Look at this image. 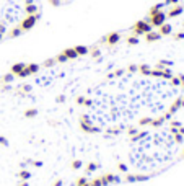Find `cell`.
<instances>
[{"instance_id": "obj_1", "label": "cell", "mask_w": 184, "mask_h": 186, "mask_svg": "<svg viewBox=\"0 0 184 186\" xmlns=\"http://www.w3.org/2000/svg\"><path fill=\"white\" fill-rule=\"evenodd\" d=\"M41 18V12L38 13H34V15H26L23 20H21V23H20V28L23 31H30L34 28V25L38 23V20Z\"/></svg>"}, {"instance_id": "obj_2", "label": "cell", "mask_w": 184, "mask_h": 186, "mask_svg": "<svg viewBox=\"0 0 184 186\" xmlns=\"http://www.w3.org/2000/svg\"><path fill=\"white\" fill-rule=\"evenodd\" d=\"M130 31H132L134 36L139 38L140 34H145V33H148V31H152V25L148 23L147 20H139L137 23L130 28Z\"/></svg>"}, {"instance_id": "obj_3", "label": "cell", "mask_w": 184, "mask_h": 186, "mask_svg": "<svg viewBox=\"0 0 184 186\" xmlns=\"http://www.w3.org/2000/svg\"><path fill=\"white\" fill-rule=\"evenodd\" d=\"M145 20L152 25V28H160L163 23H166V13L163 10H160L157 13H153V15H148Z\"/></svg>"}, {"instance_id": "obj_4", "label": "cell", "mask_w": 184, "mask_h": 186, "mask_svg": "<svg viewBox=\"0 0 184 186\" xmlns=\"http://www.w3.org/2000/svg\"><path fill=\"white\" fill-rule=\"evenodd\" d=\"M80 129L83 132H87V134H100L101 132V127H98V126H93V123H80Z\"/></svg>"}, {"instance_id": "obj_5", "label": "cell", "mask_w": 184, "mask_h": 186, "mask_svg": "<svg viewBox=\"0 0 184 186\" xmlns=\"http://www.w3.org/2000/svg\"><path fill=\"white\" fill-rule=\"evenodd\" d=\"M106 44L108 46H116L119 41H121V34H119L117 31H112V33H109V34H106Z\"/></svg>"}, {"instance_id": "obj_6", "label": "cell", "mask_w": 184, "mask_h": 186, "mask_svg": "<svg viewBox=\"0 0 184 186\" xmlns=\"http://www.w3.org/2000/svg\"><path fill=\"white\" fill-rule=\"evenodd\" d=\"M100 178H101L103 186H108V184H111V183H119V181H121V178L116 176V175H112V173H106V175H103V176H100Z\"/></svg>"}, {"instance_id": "obj_7", "label": "cell", "mask_w": 184, "mask_h": 186, "mask_svg": "<svg viewBox=\"0 0 184 186\" xmlns=\"http://www.w3.org/2000/svg\"><path fill=\"white\" fill-rule=\"evenodd\" d=\"M179 108H184V98H182V96H178V98L174 100V101H173V105L169 106L168 113H169V114H171V116H173V114H174L176 111H178Z\"/></svg>"}, {"instance_id": "obj_8", "label": "cell", "mask_w": 184, "mask_h": 186, "mask_svg": "<svg viewBox=\"0 0 184 186\" xmlns=\"http://www.w3.org/2000/svg\"><path fill=\"white\" fill-rule=\"evenodd\" d=\"M182 12H184V7H181V5H173V8H169V12L166 13V18H176V17L182 15Z\"/></svg>"}, {"instance_id": "obj_9", "label": "cell", "mask_w": 184, "mask_h": 186, "mask_svg": "<svg viewBox=\"0 0 184 186\" xmlns=\"http://www.w3.org/2000/svg\"><path fill=\"white\" fill-rule=\"evenodd\" d=\"M160 39H161V34L158 31H148V33H145V41L147 42H157Z\"/></svg>"}, {"instance_id": "obj_10", "label": "cell", "mask_w": 184, "mask_h": 186, "mask_svg": "<svg viewBox=\"0 0 184 186\" xmlns=\"http://www.w3.org/2000/svg\"><path fill=\"white\" fill-rule=\"evenodd\" d=\"M25 67H26V64H25V62H17V64H13V66L10 67V72L17 77V75H18V74H20Z\"/></svg>"}, {"instance_id": "obj_11", "label": "cell", "mask_w": 184, "mask_h": 186, "mask_svg": "<svg viewBox=\"0 0 184 186\" xmlns=\"http://www.w3.org/2000/svg\"><path fill=\"white\" fill-rule=\"evenodd\" d=\"M171 31H173V26L169 23H163L158 28V33L161 34V36H168V34H171Z\"/></svg>"}, {"instance_id": "obj_12", "label": "cell", "mask_w": 184, "mask_h": 186, "mask_svg": "<svg viewBox=\"0 0 184 186\" xmlns=\"http://www.w3.org/2000/svg\"><path fill=\"white\" fill-rule=\"evenodd\" d=\"M62 54L65 56L68 61H73V59H77V57H78V54L75 52V49H73V47H67V49H64Z\"/></svg>"}, {"instance_id": "obj_13", "label": "cell", "mask_w": 184, "mask_h": 186, "mask_svg": "<svg viewBox=\"0 0 184 186\" xmlns=\"http://www.w3.org/2000/svg\"><path fill=\"white\" fill-rule=\"evenodd\" d=\"M39 66L38 64H26V72H28V75H34V74H38L39 72Z\"/></svg>"}, {"instance_id": "obj_14", "label": "cell", "mask_w": 184, "mask_h": 186, "mask_svg": "<svg viewBox=\"0 0 184 186\" xmlns=\"http://www.w3.org/2000/svg\"><path fill=\"white\" fill-rule=\"evenodd\" d=\"M21 34H23V30H21L20 26H15V28H12V30L8 31V38H10V39H13V38L21 36Z\"/></svg>"}, {"instance_id": "obj_15", "label": "cell", "mask_w": 184, "mask_h": 186, "mask_svg": "<svg viewBox=\"0 0 184 186\" xmlns=\"http://www.w3.org/2000/svg\"><path fill=\"white\" fill-rule=\"evenodd\" d=\"M25 12H26V15H34V13L39 12V8H38V5H34V3H26Z\"/></svg>"}, {"instance_id": "obj_16", "label": "cell", "mask_w": 184, "mask_h": 186, "mask_svg": "<svg viewBox=\"0 0 184 186\" xmlns=\"http://www.w3.org/2000/svg\"><path fill=\"white\" fill-rule=\"evenodd\" d=\"M23 114H25V118L33 119V118H36V116H38V110H36V108H28Z\"/></svg>"}, {"instance_id": "obj_17", "label": "cell", "mask_w": 184, "mask_h": 186, "mask_svg": "<svg viewBox=\"0 0 184 186\" xmlns=\"http://www.w3.org/2000/svg\"><path fill=\"white\" fill-rule=\"evenodd\" d=\"M73 49H75V52L78 56H87L90 52V47H87V46H75Z\"/></svg>"}, {"instance_id": "obj_18", "label": "cell", "mask_w": 184, "mask_h": 186, "mask_svg": "<svg viewBox=\"0 0 184 186\" xmlns=\"http://www.w3.org/2000/svg\"><path fill=\"white\" fill-rule=\"evenodd\" d=\"M163 123H165V118L163 116H160V118H152V123H150V126H153V127H160V126H163Z\"/></svg>"}, {"instance_id": "obj_19", "label": "cell", "mask_w": 184, "mask_h": 186, "mask_svg": "<svg viewBox=\"0 0 184 186\" xmlns=\"http://www.w3.org/2000/svg\"><path fill=\"white\" fill-rule=\"evenodd\" d=\"M139 72H140V74H144V75H150L152 67H150V66H147V64H142V66H139Z\"/></svg>"}, {"instance_id": "obj_20", "label": "cell", "mask_w": 184, "mask_h": 186, "mask_svg": "<svg viewBox=\"0 0 184 186\" xmlns=\"http://www.w3.org/2000/svg\"><path fill=\"white\" fill-rule=\"evenodd\" d=\"M91 57H95V59H98V57H101V51H100V47L98 46H93V47H90V52Z\"/></svg>"}, {"instance_id": "obj_21", "label": "cell", "mask_w": 184, "mask_h": 186, "mask_svg": "<svg viewBox=\"0 0 184 186\" xmlns=\"http://www.w3.org/2000/svg\"><path fill=\"white\" fill-rule=\"evenodd\" d=\"M55 57H51V59H46L44 62H42V67H46V69H51V67H54L55 66Z\"/></svg>"}, {"instance_id": "obj_22", "label": "cell", "mask_w": 184, "mask_h": 186, "mask_svg": "<svg viewBox=\"0 0 184 186\" xmlns=\"http://www.w3.org/2000/svg\"><path fill=\"white\" fill-rule=\"evenodd\" d=\"M0 80H2V83H12L13 80H15V75H13L12 72H10V74H5L2 78H0Z\"/></svg>"}, {"instance_id": "obj_23", "label": "cell", "mask_w": 184, "mask_h": 186, "mask_svg": "<svg viewBox=\"0 0 184 186\" xmlns=\"http://www.w3.org/2000/svg\"><path fill=\"white\" fill-rule=\"evenodd\" d=\"M121 131H122V127L121 126H116V127L108 129V131H106V134H108V135H117V134H121Z\"/></svg>"}, {"instance_id": "obj_24", "label": "cell", "mask_w": 184, "mask_h": 186, "mask_svg": "<svg viewBox=\"0 0 184 186\" xmlns=\"http://www.w3.org/2000/svg\"><path fill=\"white\" fill-rule=\"evenodd\" d=\"M18 176H20L23 181H28V180L31 178V173H30V170H21L20 173H18Z\"/></svg>"}, {"instance_id": "obj_25", "label": "cell", "mask_w": 184, "mask_h": 186, "mask_svg": "<svg viewBox=\"0 0 184 186\" xmlns=\"http://www.w3.org/2000/svg\"><path fill=\"white\" fill-rule=\"evenodd\" d=\"M147 134H148L147 131H142V132H137L135 135H132V137H130V139H132V142H139L140 139H144V137H145V135H147Z\"/></svg>"}, {"instance_id": "obj_26", "label": "cell", "mask_w": 184, "mask_h": 186, "mask_svg": "<svg viewBox=\"0 0 184 186\" xmlns=\"http://www.w3.org/2000/svg\"><path fill=\"white\" fill-rule=\"evenodd\" d=\"M163 7H165V3H157V5H153L152 8H150V13H148V15H153V13L163 10Z\"/></svg>"}, {"instance_id": "obj_27", "label": "cell", "mask_w": 184, "mask_h": 186, "mask_svg": "<svg viewBox=\"0 0 184 186\" xmlns=\"http://www.w3.org/2000/svg\"><path fill=\"white\" fill-rule=\"evenodd\" d=\"M150 123H152V118H148V116L139 119V126H150Z\"/></svg>"}, {"instance_id": "obj_28", "label": "cell", "mask_w": 184, "mask_h": 186, "mask_svg": "<svg viewBox=\"0 0 184 186\" xmlns=\"http://www.w3.org/2000/svg\"><path fill=\"white\" fill-rule=\"evenodd\" d=\"M31 90H33L31 85H21L20 90H18V93H20V95H23V93H30Z\"/></svg>"}, {"instance_id": "obj_29", "label": "cell", "mask_w": 184, "mask_h": 186, "mask_svg": "<svg viewBox=\"0 0 184 186\" xmlns=\"http://www.w3.org/2000/svg\"><path fill=\"white\" fill-rule=\"evenodd\" d=\"M127 44H130V46H135V44H139V38H137V36H134V34H132V36H129V38H127Z\"/></svg>"}, {"instance_id": "obj_30", "label": "cell", "mask_w": 184, "mask_h": 186, "mask_svg": "<svg viewBox=\"0 0 184 186\" xmlns=\"http://www.w3.org/2000/svg\"><path fill=\"white\" fill-rule=\"evenodd\" d=\"M158 66H161V67H173V61L161 59V61H158Z\"/></svg>"}, {"instance_id": "obj_31", "label": "cell", "mask_w": 184, "mask_h": 186, "mask_svg": "<svg viewBox=\"0 0 184 186\" xmlns=\"http://www.w3.org/2000/svg\"><path fill=\"white\" fill-rule=\"evenodd\" d=\"M98 168V163H95V162H90L88 165H87V173H91V171H95Z\"/></svg>"}, {"instance_id": "obj_32", "label": "cell", "mask_w": 184, "mask_h": 186, "mask_svg": "<svg viewBox=\"0 0 184 186\" xmlns=\"http://www.w3.org/2000/svg\"><path fill=\"white\" fill-rule=\"evenodd\" d=\"M137 132H139V129H137L135 126H129V127H127V134H129V137H132V135H135Z\"/></svg>"}, {"instance_id": "obj_33", "label": "cell", "mask_w": 184, "mask_h": 186, "mask_svg": "<svg viewBox=\"0 0 184 186\" xmlns=\"http://www.w3.org/2000/svg\"><path fill=\"white\" fill-rule=\"evenodd\" d=\"M169 80H171V85H173V87H181V82H179L178 75H173L171 78H169Z\"/></svg>"}, {"instance_id": "obj_34", "label": "cell", "mask_w": 184, "mask_h": 186, "mask_svg": "<svg viewBox=\"0 0 184 186\" xmlns=\"http://www.w3.org/2000/svg\"><path fill=\"white\" fill-rule=\"evenodd\" d=\"M78 121H80V123H93V121H91L90 119V116H88V114H80V118H78Z\"/></svg>"}, {"instance_id": "obj_35", "label": "cell", "mask_w": 184, "mask_h": 186, "mask_svg": "<svg viewBox=\"0 0 184 186\" xmlns=\"http://www.w3.org/2000/svg\"><path fill=\"white\" fill-rule=\"evenodd\" d=\"M174 135V142H176V144H182V142H184V135L182 134H173Z\"/></svg>"}, {"instance_id": "obj_36", "label": "cell", "mask_w": 184, "mask_h": 186, "mask_svg": "<svg viewBox=\"0 0 184 186\" xmlns=\"http://www.w3.org/2000/svg\"><path fill=\"white\" fill-rule=\"evenodd\" d=\"M68 59H67V57L65 56H64L62 52L59 54V56H55V62H59V64H62V62H67Z\"/></svg>"}, {"instance_id": "obj_37", "label": "cell", "mask_w": 184, "mask_h": 186, "mask_svg": "<svg viewBox=\"0 0 184 186\" xmlns=\"http://www.w3.org/2000/svg\"><path fill=\"white\" fill-rule=\"evenodd\" d=\"M134 176H135V181H147L150 178L148 175H134Z\"/></svg>"}, {"instance_id": "obj_38", "label": "cell", "mask_w": 184, "mask_h": 186, "mask_svg": "<svg viewBox=\"0 0 184 186\" xmlns=\"http://www.w3.org/2000/svg\"><path fill=\"white\" fill-rule=\"evenodd\" d=\"M127 72H130V74H134V72H139V66H135V64H130V66L127 67Z\"/></svg>"}, {"instance_id": "obj_39", "label": "cell", "mask_w": 184, "mask_h": 186, "mask_svg": "<svg viewBox=\"0 0 184 186\" xmlns=\"http://www.w3.org/2000/svg\"><path fill=\"white\" fill-rule=\"evenodd\" d=\"M82 165H83V163H82V160H73V162H72V168H73V170H78V168H82Z\"/></svg>"}, {"instance_id": "obj_40", "label": "cell", "mask_w": 184, "mask_h": 186, "mask_svg": "<svg viewBox=\"0 0 184 186\" xmlns=\"http://www.w3.org/2000/svg\"><path fill=\"white\" fill-rule=\"evenodd\" d=\"M0 145H3V147H8L10 145V142L7 137H3V135H0Z\"/></svg>"}, {"instance_id": "obj_41", "label": "cell", "mask_w": 184, "mask_h": 186, "mask_svg": "<svg viewBox=\"0 0 184 186\" xmlns=\"http://www.w3.org/2000/svg\"><path fill=\"white\" fill-rule=\"evenodd\" d=\"M90 186H103V183H101V178H95L93 181H90Z\"/></svg>"}, {"instance_id": "obj_42", "label": "cell", "mask_w": 184, "mask_h": 186, "mask_svg": "<svg viewBox=\"0 0 184 186\" xmlns=\"http://www.w3.org/2000/svg\"><path fill=\"white\" fill-rule=\"evenodd\" d=\"M173 38H174L176 41H181V39H184V31H179V33L173 34Z\"/></svg>"}, {"instance_id": "obj_43", "label": "cell", "mask_w": 184, "mask_h": 186, "mask_svg": "<svg viewBox=\"0 0 184 186\" xmlns=\"http://www.w3.org/2000/svg\"><path fill=\"white\" fill-rule=\"evenodd\" d=\"M85 183H88V181H87V178H83V176H82V178H78V180L75 181V184H77V186H83Z\"/></svg>"}, {"instance_id": "obj_44", "label": "cell", "mask_w": 184, "mask_h": 186, "mask_svg": "<svg viewBox=\"0 0 184 186\" xmlns=\"http://www.w3.org/2000/svg\"><path fill=\"white\" fill-rule=\"evenodd\" d=\"M124 72H125L124 69H117V70H114L112 74H114V77H122V75H124Z\"/></svg>"}, {"instance_id": "obj_45", "label": "cell", "mask_w": 184, "mask_h": 186, "mask_svg": "<svg viewBox=\"0 0 184 186\" xmlns=\"http://www.w3.org/2000/svg\"><path fill=\"white\" fill-rule=\"evenodd\" d=\"M47 2L51 3L52 7H60V5H62V2H60V0H47Z\"/></svg>"}, {"instance_id": "obj_46", "label": "cell", "mask_w": 184, "mask_h": 186, "mask_svg": "<svg viewBox=\"0 0 184 186\" xmlns=\"http://www.w3.org/2000/svg\"><path fill=\"white\" fill-rule=\"evenodd\" d=\"M83 101H85V96H83V95H80V96L75 98V103H77V105H83Z\"/></svg>"}, {"instance_id": "obj_47", "label": "cell", "mask_w": 184, "mask_h": 186, "mask_svg": "<svg viewBox=\"0 0 184 186\" xmlns=\"http://www.w3.org/2000/svg\"><path fill=\"white\" fill-rule=\"evenodd\" d=\"M117 168L121 170V171H124V173H127V170H129V168H127V165H125V163H119V165H117Z\"/></svg>"}, {"instance_id": "obj_48", "label": "cell", "mask_w": 184, "mask_h": 186, "mask_svg": "<svg viewBox=\"0 0 184 186\" xmlns=\"http://www.w3.org/2000/svg\"><path fill=\"white\" fill-rule=\"evenodd\" d=\"M83 106H87V108H90V106H93V101H91L90 98H85V101H83Z\"/></svg>"}, {"instance_id": "obj_49", "label": "cell", "mask_w": 184, "mask_h": 186, "mask_svg": "<svg viewBox=\"0 0 184 186\" xmlns=\"http://www.w3.org/2000/svg\"><path fill=\"white\" fill-rule=\"evenodd\" d=\"M2 87V91H10L12 87H10V83H3V85H0Z\"/></svg>"}, {"instance_id": "obj_50", "label": "cell", "mask_w": 184, "mask_h": 186, "mask_svg": "<svg viewBox=\"0 0 184 186\" xmlns=\"http://www.w3.org/2000/svg\"><path fill=\"white\" fill-rule=\"evenodd\" d=\"M178 2H179V0H165V5H178Z\"/></svg>"}, {"instance_id": "obj_51", "label": "cell", "mask_w": 184, "mask_h": 186, "mask_svg": "<svg viewBox=\"0 0 184 186\" xmlns=\"http://www.w3.org/2000/svg\"><path fill=\"white\" fill-rule=\"evenodd\" d=\"M64 101H65V95H59L55 98V103H64Z\"/></svg>"}, {"instance_id": "obj_52", "label": "cell", "mask_w": 184, "mask_h": 186, "mask_svg": "<svg viewBox=\"0 0 184 186\" xmlns=\"http://www.w3.org/2000/svg\"><path fill=\"white\" fill-rule=\"evenodd\" d=\"M178 78H179V82H181V87L184 88V74H178Z\"/></svg>"}, {"instance_id": "obj_53", "label": "cell", "mask_w": 184, "mask_h": 186, "mask_svg": "<svg viewBox=\"0 0 184 186\" xmlns=\"http://www.w3.org/2000/svg\"><path fill=\"white\" fill-rule=\"evenodd\" d=\"M182 124L179 123V121H171V127H181Z\"/></svg>"}, {"instance_id": "obj_54", "label": "cell", "mask_w": 184, "mask_h": 186, "mask_svg": "<svg viewBox=\"0 0 184 186\" xmlns=\"http://www.w3.org/2000/svg\"><path fill=\"white\" fill-rule=\"evenodd\" d=\"M5 31H7V28H5V25L0 21V34H5Z\"/></svg>"}, {"instance_id": "obj_55", "label": "cell", "mask_w": 184, "mask_h": 186, "mask_svg": "<svg viewBox=\"0 0 184 186\" xmlns=\"http://www.w3.org/2000/svg\"><path fill=\"white\" fill-rule=\"evenodd\" d=\"M62 184H64V181H62V180H57V181H55L52 186H62Z\"/></svg>"}, {"instance_id": "obj_56", "label": "cell", "mask_w": 184, "mask_h": 186, "mask_svg": "<svg viewBox=\"0 0 184 186\" xmlns=\"http://www.w3.org/2000/svg\"><path fill=\"white\" fill-rule=\"evenodd\" d=\"M34 167H42V162H31Z\"/></svg>"}, {"instance_id": "obj_57", "label": "cell", "mask_w": 184, "mask_h": 186, "mask_svg": "<svg viewBox=\"0 0 184 186\" xmlns=\"http://www.w3.org/2000/svg\"><path fill=\"white\" fill-rule=\"evenodd\" d=\"M178 132H179V134H182V135H184V126H181V127H179V129H178Z\"/></svg>"}, {"instance_id": "obj_58", "label": "cell", "mask_w": 184, "mask_h": 186, "mask_svg": "<svg viewBox=\"0 0 184 186\" xmlns=\"http://www.w3.org/2000/svg\"><path fill=\"white\" fill-rule=\"evenodd\" d=\"M18 186H30V184H28V181H21Z\"/></svg>"}, {"instance_id": "obj_59", "label": "cell", "mask_w": 184, "mask_h": 186, "mask_svg": "<svg viewBox=\"0 0 184 186\" xmlns=\"http://www.w3.org/2000/svg\"><path fill=\"white\" fill-rule=\"evenodd\" d=\"M181 157H182V159H184V149H182V154H181Z\"/></svg>"}, {"instance_id": "obj_60", "label": "cell", "mask_w": 184, "mask_h": 186, "mask_svg": "<svg viewBox=\"0 0 184 186\" xmlns=\"http://www.w3.org/2000/svg\"><path fill=\"white\" fill-rule=\"evenodd\" d=\"M83 186H90V181H88V183H85V184H83Z\"/></svg>"}, {"instance_id": "obj_61", "label": "cell", "mask_w": 184, "mask_h": 186, "mask_svg": "<svg viewBox=\"0 0 184 186\" xmlns=\"http://www.w3.org/2000/svg\"><path fill=\"white\" fill-rule=\"evenodd\" d=\"M0 85H2V80H0Z\"/></svg>"}, {"instance_id": "obj_62", "label": "cell", "mask_w": 184, "mask_h": 186, "mask_svg": "<svg viewBox=\"0 0 184 186\" xmlns=\"http://www.w3.org/2000/svg\"><path fill=\"white\" fill-rule=\"evenodd\" d=\"M182 26H184V23H182Z\"/></svg>"}]
</instances>
